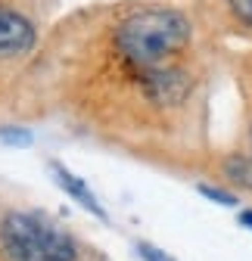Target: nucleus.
<instances>
[{
  "label": "nucleus",
  "mask_w": 252,
  "mask_h": 261,
  "mask_svg": "<svg viewBox=\"0 0 252 261\" xmlns=\"http://www.w3.org/2000/svg\"><path fill=\"white\" fill-rule=\"evenodd\" d=\"M193 28L184 13L168 10V7H149L140 13H131L118 28H115V50L121 59L143 72L171 65V59L190 47Z\"/></svg>",
  "instance_id": "f257e3e1"
},
{
  "label": "nucleus",
  "mask_w": 252,
  "mask_h": 261,
  "mask_svg": "<svg viewBox=\"0 0 252 261\" xmlns=\"http://www.w3.org/2000/svg\"><path fill=\"white\" fill-rule=\"evenodd\" d=\"M0 249L7 261H75L69 233L35 212H10L0 224Z\"/></svg>",
  "instance_id": "f03ea898"
},
{
  "label": "nucleus",
  "mask_w": 252,
  "mask_h": 261,
  "mask_svg": "<svg viewBox=\"0 0 252 261\" xmlns=\"http://www.w3.org/2000/svg\"><path fill=\"white\" fill-rule=\"evenodd\" d=\"M146 93L153 103L159 106H174L181 103L187 90H190V81H187V75L181 69H174V65H162V69H153V72H143L140 75Z\"/></svg>",
  "instance_id": "7ed1b4c3"
},
{
  "label": "nucleus",
  "mask_w": 252,
  "mask_h": 261,
  "mask_svg": "<svg viewBox=\"0 0 252 261\" xmlns=\"http://www.w3.org/2000/svg\"><path fill=\"white\" fill-rule=\"evenodd\" d=\"M35 44V28L16 10L0 7V53H22Z\"/></svg>",
  "instance_id": "20e7f679"
},
{
  "label": "nucleus",
  "mask_w": 252,
  "mask_h": 261,
  "mask_svg": "<svg viewBox=\"0 0 252 261\" xmlns=\"http://www.w3.org/2000/svg\"><path fill=\"white\" fill-rule=\"evenodd\" d=\"M50 174H53V180L59 184V190H62V193H69V196H72V199H75L78 205H84L90 215H97L100 221H106V212H103V205L97 202V196L90 193V187H87L81 177H75L69 168H62L59 162H53V165H50Z\"/></svg>",
  "instance_id": "39448f33"
},
{
  "label": "nucleus",
  "mask_w": 252,
  "mask_h": 261,
  "mask_svg": "<svg viewBox=\"0 0 252 261\" xmlns=\"http://www.w3.org/2000/svg\"><path fill=\"white\" fill-rule=\"evenodd\" d=\"M224 174L231 177V184L252 190V159H228Z\"/></svg>",
  "instance_id": "423d86ee"
},
{
  "label": "nucleus",
  "mask_w": 252,
  "mask_h": 261,
  "mask_svg": "<svg viewBox=\"0 0 252 261\" xmlns=\"http://www.w3.org/2000/svg\"><path fill=\"white\" fill-rule=\"evenodd\" d=\"M0 140L4 143H10V146H31V130H25V127H0Z\"/></svg>",
  "instance_id": "0eeeda50"
},
{
  "label": "nucleus",
  "mask_w": 252,
  "mask_h": 261,
  "mask_svg": "<svg viewBox=\"0 0 252 261\" xmlns=\"http://www.w3.org/2000/svg\"><path fill=\"white\" fill-rule=\"evenodd\" d=\"M199 193L206 196V199H212V202H221V205H237V196L221 193V190H212V187H206V184H199Z\"/></svg>",
  "instance_id": "6e6552de"
},
{
  "label": "nucleus",
  "mask_w": 252,
  "mask_h": 261,
  "mask_svg": "<svg viewBox=\"0 0 252 261\" xmlns=\"http://www.w3.org/2000/svg\"><path fill=\"white\" fill-rule=\"evenodd\" d=\"M137 252H140V258H143V261H174L168 252L156 249V246H149V243H140V246H137Z\"/></svg>",
  "instance_id": "1a4fd4ad"
},
{
  "label": "nucleus",
  "mask_w": 252,
  "mask_h": 261,
  "mask_svg": "<svg viewBox=\"0 0 252 261\" xmlns=\"http://www.w3.org/2000/svg\"><path fill=\"white\" fill-rule=\"evenodd\" d=\"M234 7H237V13L252 25V0H234Z\"/></svg>",
  "instance_id": "9d476101"
},
{
  "label": "nucleus",
  "mask_w": 252,
  "mask_h": 261,
  "mask_svg": "<svg viewBox=\"0 0 252 261\" xmlns=\"http://www.w3.org/2000/svg\"><path fill=\"white\" fill-rule=\"evenodd\" d=\"M240 224L252 230V212H240Z\"/></svg>",
  "instance_id": "9b49d317"
}]
</instances>
